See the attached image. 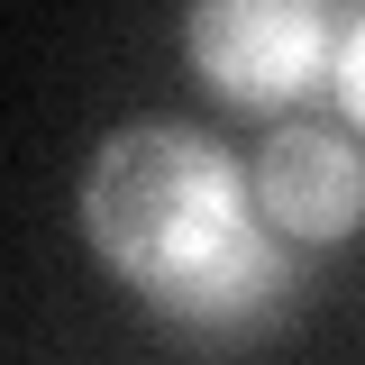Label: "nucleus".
Wrapping results in <instances>:
<instances>
[{"label": "nucleus", "instance_id": "nucleus-2", "mask_svg": "<svg viewBox=\"0 0 365 365\" xmlns=\"http://www.w3.org/2000/svg\"><path fill=\"white\" fill-rule=\"evenodd\" d=\"M182 55L220 101L283 110L329 73V0H192Z\"/></svg>", "mask_w": 365, "mask_h": 365}, {"label": "nucleus", "instance_id": "nucleus-1", "mask_svg": "<svg viewBox=\"0 0 365 365\" xmlns=\"http://www.w3.org/2000/svg\"><path fill=\"white\" fill-rule=\"evenodd\" d=\"M83 237L128 292H146L165 319L201 338L256 329L292 283L283 237L256 228L247 174L228 165V146L174 119H137L101 137L83 174Z\"/></svg>", "mask_w": 365, "mask_h": 365}, {"label": "nucleus", "instance_id": "nucleus-4", "mask_svg": "<svg viewBox=\"0 0 365 365\" xmlns=\"http://www.w3.org/2000/svg\"><path fill=\"white\" fill-rule=\"evenodd\" d=\"M329 91H338V110L365 128V19H356L338 46H329Z\"/></svg>", "mask_w": 365, "mask_h": 365}, {"label": "nucleus", "instance_id": "nucleus-3", "mask_svg": "<svg viewBox=\"0 0 365 365\" xmlns=\"http://www.w3.org/2000/svg\"><path fill=\"white\" fill-rule=\"evenodd\" d=\"M256 210L274 237L338 247L365 228V155L338 128H274L256 155Z\"/></svg>", "mask_w": 365, "mask_h": 365}]
</instances>
